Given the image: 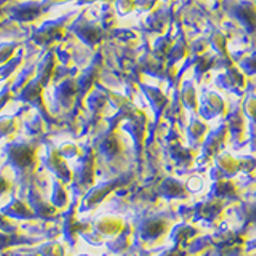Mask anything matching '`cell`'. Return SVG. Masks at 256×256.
Returning <instances> with one entry per match:
<instances>
[{
  "label": "cell",
  "instance_id": "obj_1",
  "mask_svg": "<svg viewBox=\"0 0 256 256\" xmlns=\"http://www.w3.org/2000/svg\"><path fill=\"white\" fill-rule=\"evenodd\" d=\"M96 184V152L93 148H86L82 154L78 166L74 172L72 190L76 196L85 194Z\"/></svg>",
  "mask_w": 256,
  "mask_h": 256
},
{
  "label": "cell",
  "instance_id": "obj_2",
  "mask_svg": "<svg viewBox=\"0 0 256 256\" xmlns=\"http://www.w3.org/2000/svg\"><path fill=\"white\" fill-rule=\"evenodd\" d=\"M6 160L14 170L29 172L37 168V148L28 142H10L5 148Z\"/></svg>",
  "mask_w": 256,
  "mask_h": 256
},
{
  "label": "cell",
  "instance_id": "obj_3",
  "mask_svg": "<svg viewBox=\"0 0 256 256\" xmlns=\"http://www.w3.org/2000/svg\"><path fill=\"white\" fill-rule=\"evenodd\" d=\"M44 165L46 170H50L58 176L60 181L64 184L72 182V180H74V172L70 170L68 160L60 154V150L56 148H48L46 156L44 157Z\"/></svg>",
  "mask_w": 256,
  "mask_h": 256
},
{
  "label": "cell",
  "instance_id": "obj_4",
  "mask_svg": "<svg viewBox=\"0 0 256 256\" xmlns=\"http://www.w3.org/2000/svg\"><path fill=\"white\" fill-rule=\"evenodd\" d=\"M120 181H108L98 184V186H93L90 190L86 192V196L82 200V205H80V210L82 212H88L93 210L96 205H100L101 202L108 198V196H110L118 188Z\"/></svg>",
  "mask_w": 256,
  "mask_h": 256
},
{
  "label": "cell",
  "instance_id": "obj_5",
  "mask_svg": "<svg viewBox=\"0 0 256 256\" xmlns=\"http://www.w3.org/2000/svg\"><path fill=\"white\" fill-rule=\"evenodd\" d=\"M29 206L32 208V212H34L36 218H40V220L50 221L60 214L58 208H56L52 202H48L46 198H44L42 194H40L36 188L29 190Z\"/></svg>",
  "mask_w": 256,
  "mask_h": 256
},
{
  "label": "cell",
  "instance_id": "obj_6",
  "mask_svg": "<svg viewBox=\"0 0 256 256\" xmlns=\"http://www.w3.org/2000/svg\"><path fill=\"white\" fill-rule=\"evenodd\" d=\"M64 237H66V240L70 244V245H74L77 242V237L80 234H90L92 229L88 224L85 222H80L77 220V210H76V206L74 208H70V210L68 212V214L64 216Z\"/></svg>",
  "mask_w": 256,
  "mask_h": 256
},
{
  "label": "cell",
  "instance_id": "obj_7",
  "mask_svg": "<svg viewBox=\"0 0 256 256\" xmlns=\"http://www.w3.org/2000/svg\"><path fill=\"white\" fill-rule=\"evenodd\" d=\"M96 149L100 154L108 160H116L122 154V142L118 141V136L114 130H109L106 134H102L101 138L96 141Z\"/></svg>",
  "mask_w": 256,
  "mask_h": 256
},
{
  "label": "cell",
  "instance_id": "obj_8",
  "mask_svg": "<svg viewBox=\"0 0 256 256\" xmlns=\"http://www.w3.org/2000/svg\"><path fill=\"white\" fill-rule=\"evenodd\" d=\"M93 229L100 237L116 238L125 229V222L120 218H114V216H102L101 220L94 222Z\"/></svg>",
  "mask_w": 256,
  "mask_h": 256
},
{
  "label": "cell",
  "instance_id": "obj_9",
  "mask_svg": "<svg viewBox=\"0 0 256 256\" xmlns=\"http://www.w3.org/2000/svg\"><path fill=\"white\" fill-rule=\"evenodd\" d=\"M2 213L12 220H21V221L36 218L32 208L26 202H22L21 198H12L10 204H8L5 208H2Z\"/></svg>",
  "mask_w": 256,
  "mask_h": 256
},
{
  "label": "cell",
  "instance_id": "obj_10",
  "mask_svg": "<svg viewBox=\"0 0 256 256\" xmlns=\"http://www.w3.org/2000/svg\"><path fill=\"white\" fill-rule=\"evenodd\" d=\"M52 204L58 208H64L69 205V196L66 192V188H64V182H54L53 186V194H52Z\"/></svg>",
  "mask_w": 256,
  "mask_h": 256
},
{
  "label": "cell",
  "instance_id": "obj_11",
  "mask_svg": "<svg viewBox=\"0 0 256 256\" xmlns=\"http://www.w3.org/2000/svg\"><path fill=\"white\" fill-rule=\"evenodd\" d=\"M30 240L24 238L18 234H5V232H0V252L6 250V248L20 245V244H29Z\"/></svg>",
  "mask_w": 256,
  "mask_h": 256
},
{
  "label": "cell",
  "instance_id": "obj_12",
  "mask_svg": "<svg viewBox=\"0 0 256 256\" xmlns=\"http://www.w3.org/2000/svg\"><path fill=\"white\" fill-rule=\"evenodd\" d=\"M40 256H64L66 254V250L64 246L58 242H50V244H45L38 248L37 252Z\"/></svg>",
  "mask_w": 256,
  "mask_h": 256
},
{
  "label": "cell",
  "instance_id": "obj_13",
  "mask_svg": "<svg viewBox=\"0 0 256 256\" xmlns=\"http://www.w3.org/2000/svg\"><path fill=\"white\" fill-rule=\"evenodd\" d=\"M130 237H132L130 232H126V230L124 229V230L120 232V234L114 238V242L109 244V250H112L114 253L124 252L125 248L128 246V242H130Z\"/></svg>",
  "mask_w": 256,
  "mask_h": 256
},
{
  "label": "cell",
  "instance_id": "obj_14",
  "mask_svg": "<svg viewBox=\"0 0 256 256\" xmlns=\"http://www.w3.org/2000/svg\"><path fill=\"white\" fill-rule=\"evenodd\" d=\"M58 150H60V154H61L64 158H66V160L82 157V154H84V149L80 148L78 144H76V142H68V144H64V146L60 148Z\"/></svg>",
  "mask_w": 256,
  "mask_h": 256
},
{
  "label": "cell",
  "instance_id": "obj_15",
  "mask_svg": "<svg viewBox=\"0 0 256 256\" xmlns=\"http://www.w3.org/2000/svg\"><path fill=\"white\" fill-rule=\"evenodd\" d=\"M18 229H20L18 224L0 212V232H5V234H16Z\"/></svg>",
  "mask_w": 256,
  "mask_h": 256
},
{
  "label": "cell",
  "instance_id": "obj_16",
  "mask_svg": "<svg viewBox=\"0 0 256 256\" xmlns=\"http://www.w3.org/2000/svg\"><path fill=\"white\" fill-rule=\"evenodd\" d=\"M16 130V122L13 118H0V138L12 134Z\"/></svg>",
  "mask_w": 256,
  "mask_h": 256
},
{
  "label": "cell",
  "instance_id": "obj_17",
  "mask_svg": "<svg viewBox=\"0 0 256 256\" xmlns=\"http://www.w3.org/2000/svg\"><path fill=\"white\" fill-rule=\"evenodd\" d=\"M12 189V184H10V181H8L4 174H0V196H4V194H6L8 190Z\"/></svg>",
  "mask_w": 256,
  "mask_h": 256
},
{
  "label": "cell",
  "instance_id": "obj_18",
  "mask_svg": "<svg viewBox=\"0 0 256 256\" xmlns=\"http://www.w3.org/2000/svg\"><path fill=\"white\" fill-rule=\"evenodd\" d=\"M22 256H40L38 253H29V254H22Z\"/></svg>",
  "mask_w": 256,
  "mask_h": 256
},
{
  "label": "cell",
  "instance_id": "obj_19",
  "mask_svg": "<svg viewBox=\"0 0 256 256\" xmlns=\"http://www.w3.org/2000/svg\"><path fill=\"white\" fill-rule=\"evenodd\" d=\"M80 256H88V254H80Z\"/></svg>",
  "mask_w": 256,
  "mask_h": 256
}]
</instances>
